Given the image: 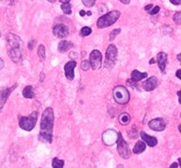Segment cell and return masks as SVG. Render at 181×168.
Instances as JSON below:
<instances>
[{
  "mask_svg": "<svg viewBox=\"0 0 181 168\" xmlns=\"http://www.w3.org/2000/svg\"><path fill=\"white\" fill-rule=\"evenodd\" d=\"M60 8L62 10V11L64 12L65 14L70 15L72 14V6L69 3H62L60 5Z\"/></svg>",
  "mask_w": 181,
  "mask_h": 168,
  "instance_id": "cell-23",
  "label": "cell"
},
{
  "mask_svg": "<svg viewBox=\"0 0 181 168\" xmlns=\"http://www.w3.org/2000/svg\"><path fill=\"white\" fill-rule=\"evenodd\" d=\"M173 20H174V22H175V24H177V25H179V24L181 23V12H180V11L175 12V15H174V17H173Z\"/></svg>",
  "mask_w": 181,
  "mask_h": 168,
  "instance_id": "cell-28",
  "label": "cell"
},
{
  "mask_svg": "<svg viewBox=\"0 0 181 168\" xmlns=\"http://www.w3.org/2000/svg\"><path fill=\"white\" fill-rule=\"evenodd\" d=\"M153 63H155V59H151L149 61V64H153Z\"/></svg>",
  "mask_w": 181,
  "mask_h": 168,
  "instance_id": "cell-42",
  "label": "cell"
},
{
  "mask_svg": "<svg viewBox=\"0 0 181 168\" xmlns=\"http://www.w3.org/2000/svg\"><path fill=\"white\" fill-rule=\"evenodd\" d=\"M119 1H121L123 4H125V5H127V4H129L130 3V0H119Z\"/></svg>",
  "mask_w": 181,
  "mask_h": 168,
  "instance_id": "cell-36",
  "label": "cell"
},
{
  "mask_svg": "<svg viewBox=\"0 0 181 168\" xmlns=\"http://www.w3.org/2000/svg\"><path fill=\"white\" fill-rule=\"evenodd\" d=\"M180 73H181V70L178 69L176 71V76H177V79H179V80H181V75H180Z\"/></svg>",
  "mask_w": 181,
  "mask_h": 168,
  "instance_id": "cell-37",
  "label": "cell"
},
{
  "mask_svg": "<svg viewBox=\"0 0 181 168\" xmlns=\"http://www.w3.org/2000/svg\"><path fill=\"white\" fill-rule=\"evenodd\" d=\"M34 45H35V40H31L29 43V50H32L34 48Z\"/></svg>",
  "mask_w": 181,
  "mask_h": 168,
  "instance_id": "cell-32",
  "label": "cell"
},
{
  "mask_svg": "<svg viewBox=\"0 0 181 168\" xmlns=\"http://www.w3.org/2000/svg\"><path fill=\"white\" fill-rule=\"evenodd\" d=\"M147 76H148V74H147L146 72L141 73V72H140L139 70L135 69V70H133L132 73H131V81L137 83V82H139V81H141V80H143L144 79H146Z\"/></svg>",
  "mask_w": 181,
  "mask_h": 168,
  "instance_id": "cell-17",
  "label": "cell"
},
{
  "mask_svg": "<svg viewBox=\"0 0 181 168\" xmlns=\"http://www.w3.org/2000/svg\"><path fill=\"white\" fill-rule=\"evenodd\" d=\"M112 96L114 100L120 105H125L128 103L129 99H130V95H129L128 90L125 86H115L112 91Z\"/></svg>",
  "mask_w": 181,
  "mask_h": 168,
  "instance_id": "cell-4",
  "label": "cell"
},
{
  "mask_svg": "<svg viewBox=\"0 0 181 168\" xmlns=\"http://www.w3.org/2000/svg\"><path fill=\"white\" fill-rule=\"evenodd\" d=\"M0 36H1V32H0Z\"/></svg>",
  "mask_w": 181,
  "mask_h": 168,
  "instance_id": "cell-45",
  "label": "cell"
},
{
  "mask_svg": "<svg viewBox=\"0 0 181 168\" xmlns=\"http://www.w3.org/2000/svg\"><path fill=\"white\" fill-rule=\"evenodd\" d=\"M64 166V161L60 160L59 158H54L52 160V167L53 168H63Z\"/></svg>",
  "mask_w": 181,
  "mask_h": 168,
  "instance_id": "cell-24",
  "label": "cell"
},
{
  "mask_svg": "<svg viewBox=\"0 0 181 168\" xmlns=\"http://www.w3.org/2000/svg\"><path fill=\"white\" fill-rule=\"evenodd\" d=\"M83 5L87 8H90V7H94L95 4L96 0H81Z\"/></svg>",
  "mask_w": 181,
  "mask_h": 168,
  "instance_id": "cell-27",
  "label": "cell"
},
{
  "mask_svg": "<svg viewBox=\"0 0 181 168\" xmlns=\"http://www.w3.org/2000/svg\"><path fill=\"white\" fill-rule=\"evenodd\" d=\"M71 0H60V3H69Z\"/></svg>",
  "mask_w": 181,
  "mask_h": 168,
  "instance_id": "cell-40",
  "label": "cell"
},
{
  "mask_svg": "<svg viewBox=\"0 0 181 168\" xmlns=\"http://www.w3.org/2000/svg\"><path fill=\"white\" fill-rule=\"evenodd\" d=\"M80 66H81V69H82L83 71H88V70L90 68V63H89V61H82Z\"/></svg>",
  "mask_w": 181,
  "mask_h": 168,
  "instance_id": "cell-29",
  "label": "cell"
},
{
  "mask_svg": "<svg viewBox=\"0 0 181 168\" xmlns=\"http://www.w3.org/2000/svg\"><path fill=\"white\" fill-rule=\"evenodd\" d=\"M89 63L90 66L93 70H98L101 68L102 65V54L99 50H93L89 57Z\"/></svg>",
  "mask_w": 181,
  "mask_h": 168,
  "instance_id": "cell-8",
  "label": "cell"
},
{
  "mask_svg": "<svg viewBox=\"0 0 181 168\" xmlns=\"http://www.w3.org/2000/svg\"><path fill=\"white\" fill-rule=\"evenodd\" d=\"M37 53H38V56H39V58H40L41 61H44L45 57H46L45 56V47H44V45H39Z\"/></svg>",
  "mask_w": 181,
  "mask_h": 168,
  "instance_id": "cell-22",
  "label": "cell"
},
{
  "mask_svg": "<svg viewBox=\"0 0 181 168\" xmlns=\"http://www.w3.org/2000/svg\"><path fill=\"white\" fill-rule=\"evenodd\" d=\"M158 86V79L155 76H150L149 79H147L144 83H143V88L147 92H151L153 90H155Z\"/></svg>",
  "mask_w": 181,
  "mask_h": 168,
  "instance_id": "cell-14",
  "label": "cell"
},
{
  "mask_svg": "<svg viewBox=\"0 0 181 168\" xmlns=\"http://www.w3.org/2000/svg\"><path fill=\"white\" fill-rule=\"evenodd\" d=\"M52 31H53V34L60 38V39H62V38H65L68 36L69 34V29L66 25L64 24H58V25H55L53 29H52Z\"/></svg>",
  "mask_w": 181,
  "mask_h": 168,
  "instance_id": "cell-12",
  "label": "cell"
},
{
  "mask_svg": "<svg viewBox=\"0 0 181 168\" xmlns=\"http://www.w3.org/2000/svg\"><path fill=\"white\" fill-rule=\"evenodd\" d=\"M152 8H153V4H149V5H147V6L144 7V10H147V11H149Z\"/></svg>",
  "mask_w": 181,
  "mask_h": 168,
  "instance_id": "cell-34",
  "label": "cell"
},
{
  "mask_svg": "<svg viewBox=\"0 0 181 168\" xmlns=\"http://www.w3.org/2000/svg\"><path fill=\"white\" fill-rule=\"evenodd\" d=\"M167 122L163 118H155L149 121L148 126L154 131H163L166 128Z\"/></svg>",
  "mask_w": 181,
  "mask_h": 168,
  "instance_id": "cell-10",
  "label": "cell"
},
{
  "mask_svg": "<svg viewBox=\"0 0 181 168\" xmlns=\"http://www.w3.org/2000/svg\"><path fill=\"white\" fill-rule=\"evenodd\" d=\"M74 46V44L69 42V41H60L58 45V50L61 53H64L68 51L70 48H72Z\"/></svg>",
  "mask_w": 181,
  "mask_h": 168,
  "instance_id": "cell-18",
  "label": "cell"
},
{
  "mask_svg": "<svg viewBox=\"0 0 181 168\" xmlns=\"http://www.w3.org/2000/svg\"><path fill=\"white\" fill-rule=\"evenodd\" d=\"M177 60H178L179 62H181V54H178L177 55Z\"/></svg>",
  "mask_w": 181,
  "mask_h": 168,
  "instance_id": "cell-41",
  "label": "cell"
},
{
  "mask_svg": "<svg viewBox=\"0 0 181 168\" xmlns=\"http://www.w3.org/2000/svg\"><path fill=\"white\" fill-rule=\"evenodd\" d=\"M76 67V61H68L65 65H64V73H65L66 79L69 80H73L75 77V68Z\"/></svg>",
  "mask_w": 181,
  "mask_h": 168,
  "instance_id": "cell-13",
  "label": "cell"
},
{
  "mask_svg": "<svg viewBox=\"0 0 181 168\" xmlns=\"http://www.w3.org/2000/svg\"><path fill=\"white\" fill-rule=\"evenodd\" d=\"M160 10V8L159 6H156V7H154L151 10H149L148 12L151 14V15H155V14H159V11Z\"/></svg>",
  "mask_w": 181,
  "mask_h": 168,
  "instance_id": "cell-30",
  "label": "cell"
},
{
  "mask_svg": "<svg viewBox=\"0 0 181 168\" xmlns=\"http://www.w3.org/2000/svg\"><path fill=\"white\" fill-rule=\"evenodd\" d=\"M47 1L50 2V3H55V2L57 1V0H47Z\"/></svg>",
  "mask_w": 181,
  "mask_h": 168,
  "instance_id": "cell-43",
  "label": "cell"
},
{
  "mask_svg": "<svg viewBox=\"0 0 181 168\" xmlns=\"http://www.w3.org/2000/svg\"><path fill=\"white\" fill-rule=\"evenodd\" d=\"M141 137L143 139V142L147 144L150 147H154L158 145V139L154 136L148 135L145 131H141Z\"/></svg>",
  "mask_w": 181,
  "mask_h": 168,
  "instance_id": "cell-15",
  "label": "cell"
},
{
  "mask_svg": "<svg viewBox=\"0 0 181 168\" xmlns=\"http://www.w3.org/2000/svg\"><path fill=\"white\" fill-rule=\"evenodd\" d=\"M38 119V111H33L29 116H22L19 119V127L23 131H31L36 126Z\"/></svg>",
  "mask_w": 181,
  "mask_h": 168,
  "instance_id": "cell-5",
  "label": "cell"
},
{
  "mask_svg": "<svg viewBox=\"0 0 181 168\" xmlns=\"http://www.w3.org/2000/svg\"><path fill=\"white\" fill-rule=\"evenodd\" d=\"M54 111L51 107L46 108L41 118L40 125V133H39V140L44 143L51 144L53 141V128H54Z\"/></svg>",
  "mask_w": 181,
  "mask_h": 168,
  "instance_id": "cell-1",
  "label": "cell"
},
{
  "mask_svg": "<svg viewBox=\"0 0 181 168\" xmlns=\"http://www.w3.org/2000/svg\"><path fill=\"white\" fill-rule=\"evenodd\" d=\"M121 15V12L119 10H111L108 14L102 15L100 18H98L96 22V25L98 29H106L112 25L114 23L117 22Z\"/></svg>",
  "mask_w": 181,
  "mask_h": 168,
  "instance_id": "cell-3",
  "label": "cell"
},
{
  "mask_svg": "<svg viewBox=\"0 0 181 168\" xmlns=\"http://www.w3.org/2000/svg\"><path fill=\"white\" fill-rule=\"evenodd\" d=\"M169 168H180V159H178V162H173Z\"/></svg>",
  "mask_w": 181,
  "mask_h": 168,
  "instance_id": "cell-31",
  "label": "cell"
},
{
  "mask_svg": "<svg viewBox=\"0 0 181 168\" xmlns=\"http://www.w3.org/2000/svg\"><path fill=\"white\" fill-rule=\"evenodd\" d=\"M146 148V146H145V143L143 141H138L136 145L134 146L133 147V153L134 154H141L143 153Z\"/></svg>",
  "mask_w": 181,
  "mask_h": 168,
  "instance_id": "cell-19",
  "label": "cell"
},
{
  "mask_svg": "<svg viewBox=\"0 0 181 168\" xmlns=\"http://www.w3.org/2000/svg\"><path fill=\"white\" fill-rule=\"evenodd\" d=\"M102 139H103V143H104L106 146L110 147L117 142L118 132H116L113 130H109V131H105L104 133H103Z\"/></svg>",
  "mask_w": 181,
  "mask_h": 168,
  "instance_id": "cell-9",
  "label": "cell"
},
{
  "mask_svg": "<svg viewBox=\"0 0 181 168\" xmlns=\"http://www.w3.org/2000/svg\"><path fill=\"white\" fill-rule=\"evenodd\" d=\"M23 96L25 98H33L34 97V90L31 85H27L23 90Z\"/></svg>",
  "mask_w": 181,
  "mask_h": 168,
  "instance_id": "cell-20",
  "label": "cell"
},
{
  "mask_svg": "<svg viewBox=\"0 0 181 168\" xmlns=\"http://www.w3.org/2000/svg\"><path fill=\"white\" fill-rule=\"evenodd\" d=\"M116 143H117L118 153L122 158L127 160L131 157V150L128 147V144L124 139L122 133H120V132H118V139H117V142H116Z\"/></svg>",
  "mask_w": 181,
  "mask_h": 168,
  "instance_id": "cell-7",
  "label": "cell"
},
{
  "mask_svg": "<svg viewBox=\"0 0 181 168\" xmlns=\"http://www.w3.org/2000/svg\"><path fill=\"white\" fill-rule=\"evenodd\" d=\"M87 15H89V16L92 15V11H88V12H87Z\"/></svg>",
  "mask_w": 181,
  "mask_h": 168,
  "instance_id": "cell-44",
  "label": "cell"
},
{
  "mask_svg": "<svg viewBox=\"0 0 181 168\" xmlns=\"http://www.w3.org/2000/svg\"><path fill=\"white\" fill-rule=\"evenodd\" d=\"M121 33V29H113L110 33V41H113L115 37L119 35Z\"/></svg>",
  "mask_w": 181,
  "mask_h": 168,
  "instance_id": "cell-26",
  "label": "cell"
},
{
  "mask_svg": "<svg viewBox=\"0 0 181 168\" xmlns=\"http://www.w3.org/2000/svg\"><path fill=\"white\" fill-rule=\"evenodd\" d=\"M118 50L114 45H110L106 51V59H105V67L107 69H112L117 61Z\"/></svg>",
  "mask_w": 181,
  "mask_h": 168,
  "instance_id": "cell-6",
  "label": "cell"
},
{
  "mask_svg": "<svg viewBox=\"0 0 181 168\" xmlns=\"http://www.w3.org/2000/svg\"><path fill=\"white\" fill-rule=\"evenodd\" d=\"M92 29L89 28V27H84L80 29V35L82 37H86V36H89L90 33H92Z\"/></svg>",
  "mask_w": 181,
  "mask_h": 168,
  "instance_id": "cell-25",
  "label": "cell"
},
{
  "mask_svg": "<svg viewBox=\"0 0 181 168\" xmlns=\"http://www.w3.org/2000/svg\"><path fill=\"white\" fill-rule=\"evenodd\" d=\"M157 61H158V65L162 73L165 72V68L168 62V55L164 52H160L157 55Z\"/></svg>",
  "mask_w": 181,
  "mask_h": 168,
  "instance_id": "cell-16",
  "label": "cell"
},
{
  "mask_svg": "<svg viewBox=\"0 0 181 168\" xmlns=\"http://www.w3.org/2000/svg\"><path fill=\"white\" fill-rule=\"evenodd\" d=\"M170 2L174 5H180L181 0H170Z\"/></svg>",
  "mask_w": 181,
  "mask_h": 168,
  "instance_id": "cell-33",
  "label": "cell"
},
{
  "mask_svg": "<svg viewBox=\"0 0 181 168\" xmlns=\"http://www.w3.org/2000/svg\"><path fill=\"white\" fill-rule=\"evenodd\" d=\"M3 67H4V61L0 58V70H2Z\"/></svg>",
  "mask_w": 181,
  "mask_h": 168,
  "instance_id": "cell-35",
  "label": "cell"
},
{
  "mask_svg": "<svg viewBox=\"0 0 181 168\" xmlns=\"http://www.w3.org/2000/svg\"><path fill=\"white\" fill-rule=\"evenodd\" d=\"M16 88H17V83H15L14 85H12L10 88H4L0 91V112H1L3 107L5 106L6 102H7L9 96H10L11 92Z\"/></svg>",
  "mask_w": 181,
  "mask_h": 168,
  "instance_id": "cell-11",
  "label": "cell"
},
{
  "mask_svg": "<svg viewBox=\"0 0 181 168\" xmlns=\"http://www.w3.org/2000/svg\"><path fill=\"white\" fill-rule=\"evenodd\" d=\"M85 14H86L85 10H80V12H79V15L80 16H85Z\"/></svg>",
  "mask_w": 181,
  "mask_h": 168,
  "instance_id": "cell-39",
  "label": "cell"
},
{
  "mask_svg": "<svg viewBox=\"0 0 181 168\" xmlns=\"http://www.w3.org/2000/svg\"><path fill=\"white\" fill-rule=\"evenodd\" d=\"M130 119H131L130 115H129V113H127V112H123L119 116V122L123 126H125V125L129 124V122H130Z\"/></svg>",
  "mask_w": 181,
  "mask_h": 168,
  "instance_id": "cell-21",
  "label": "cell"
},
{
  "mask_svg": "<svg viewBox=\"0 0 181 168\" xmlns=\"http://www.w3.org/2000/svg\"><path fill=\"white\" fill-rule=\"evenodd\" d=\"M76 57H77V54L76 53H71L70 54V58L71 59H76Z\"/></svg>",
  "mask_w": 181,
  "mask_h": 168,
  "instance_id": "cell-38",
  "label": "cell"
},
{
  "mask_svg": "<svg viewBox=\"0 0 181 168\" xmlns=\"http://www.w3.org/2000/svg\"><path fill=\"white\" fill-rule=\"evenodd\" d=\"M6 41L9 45L8 54L10 60L16 64H21L23 61V54H22V46L23 41L22 39L15 35L14 33H8L6 36Z\"/></svg>",
  "mask_w": 181,
  "mask_h": 168,
  "instance_id": "cell-2",
  "label": "cell"
}]
</instances>
